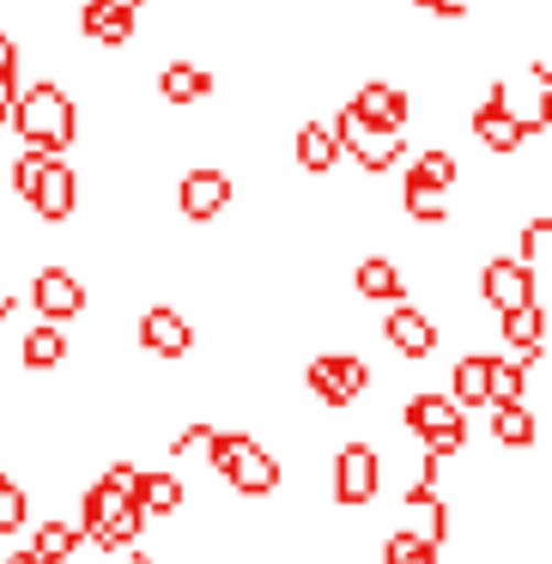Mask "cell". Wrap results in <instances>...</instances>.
Here are the masks:
<instances>
[{
  "instance_id": "1",
  "label": "cell",
  "mask_w": 552,
  "mask_h": 564,
  "mask_svg": "<svg viewBox=\"0 0 552 564\" xmlns=\"http://www.w3.org/2000/svg\"><path fill=\"white\" fill-rule=\"evenodd\" d=\"M13 122L31 147H50V152H67L74 147V98L62 86H31L25 98H13Z\"/></svg>"
},
{
  "instance_id": "2",
  "label": "cell",
  "mask_w": 552,
  "mask_h": 564,
  "mask_svg": "<svg viewBox=\"0 0 552 564\" xmlns=\"http://www.w3.org/2000/svg\"><path fill=\"white\" fill-rule=\"evenodd\" d=\"M140 503L128 498L122 486H110V479H98V486L86 491V534L98 540L104 552H116V546H134L140 540Z\"/></svg>"
},
{
  "instance_id": "3",
  "label": "cell",
  "mask_w": 552,
  "mask_h": 564,
  "mask_svg": "<svg viewBox=\"0 0 552 564\" xmlns=\"http://www.w3.org/2000/svg\"><path fill=\"white\" fill-rule=\"evenodd\" d=\"M467 406H455L450 394H413L407 401V425L425 437V455H437V462H450L455 449L467 443Z\"/></svg>"
},
{
  "instance_id": "4",
  "label": "cell",
  "mask_w": 552,
  "mask_h": 564,
  "mask_svg": "<svg viewBox=\"0 0 552 564\" xmlns=\"http://www.w3.org/2000/svg\"><path fill=\"white\" fill-rule=\"evenodd\" d=\"M334 140H340V152H353L365 171H394V159H407L401 128H377V122H365V116H353V110H340Z\"/></svg>"
},
{
  "instance_id": "5",
  "label": "cell",
  "mask_w": 552,
  "mask_h": 564,
  "mask_svg": "<svg viewBox=\"0 0 552 564\" xmlns=\"http://www.w3.org/2000/svg\"><path fill=\"white\" fill-rule=\"evenodd\" d=\"M474 134H479V147H491L498 159H510L528 134H546V122H540V116H528V122H522V116L504 110V79H498V86L486 91V104L474 110Z\"/></svg>"
},
{
  "instance_id": "6",
  "label": "cell",
  "mask_w": 552,
  "mask_h": 564,
  "mask_svg": "<svg viewBox=\"0 0 552 564\" xmlns=\"http://www.w3.org/2000/svg\"><path fill=\"white\" fill-rule=\"evenodd\" d=\"M304 382L316 389V401H322V406H353L358 394H365L370 370L358 365L353 352H322V358H310Z\"/></svg>"
},
{
  "instance_id": "7",
  "label": "cell",
  "mask_w": 552,
  "mask_h": 564,
  "mask_svg": "<svg viewBox=\"0 0 552 564\" xmlns=\"http://www.w3.org/2000/svg\"><path fill=\"white\" fill-rule=\"evenodd\" d=\"M377 449L370 443H346L340 455H334V498L340 503H370L377 498Z\"/></svg>"
},
{
  "instance_id": "8",
  "label": "cell",
  "mask_w": 552,
  "mask_h": 564,
  "mask_svg": "<svg viewBox=\"0 0 552 564\" xmlns=\"http://www.w3.org/2000/svg\"><path fill=\"white\" fill-rule=\"evenodd\" d=\"M176 207H183V219H195V225L219 219V213L231 207V176L225 171H188L183 188H176Z\"/></svg>"
},
{
  "instance_id": "9",
  "label": "cell",
  "mask_w": 552,
  "mask_h": 564,
  "mask_svg": "<svg viewBox=\"0 0 552 564\" xmlns=\"http://www.w3.org/2000/svg\"><path fill=\"white\" fill-rule=\"evenodd\" d=\"M407 510H413V522H419V540H431V546L450 540V510H443V498H437V455H425V474L407 491Z\"/></svg>"
},
{
  "instance_id": "10",
  "label": "cell",
  "mask_w": 552,
  "mask_h": 564,
  "mask_svg": "<svg viewBox=\"0 0 552 564\" xmlns=\"http://www.w3.org/2000/svg\"><path fill=\"white\" fill-rule=\"evenodd\" d=\"M504 316V340L516 346V358L522 365H540L546 358V310L528 297V304H510V310H498Z\"/></svg>"
},
{
  "instance_id": "11",
  "label": "cell",
  "mask_w": 552,
  "mask_h": 564,
  "mask_svg": "<svg viewBox=\"0 0 552 564\" xmlns=\"http://www.w3.org/2000/svg\"><path fill=\"white\" fill-rule=\"evenodd\" d=\"M31 304H37L50 322H67V316L86 310V285H79L74 273H62V268H43L37 280H31Z\"/></svg>"
},
{
  "instance_id": "12",
  "label": "cell",
  "mask_w": 552,
  "mask_h": 564,
  "mask_svg": "<svg viewBox=\"0 0 552 564\" xmlns=\"http://www.w3.org/2000/svg\"><path fill=\"white\" fill-rule=\"evenodd\" d=\"M140 346L159 352V358H183L188 346H195V328H188L171 304H152L147 316H140Z\"/></svg>"
},
{
  "instance_id": "13",
  "label": "cell",
  "mask_w": 552,
  "mask_h": 564,
  "mask_svg": "<svg viewBox=\"0 0 552 564\" xmlns=\"http://www.w3.org/2000/svg\"><path fill=\"white\" fill-rule=\"evenodd\" d=\"M382 334H389V346H394L401 358H431V352H437V328H431V322L419 316L407 297H401V304H389V322H382Z\"/></svg>"
},
{
  "instance_id": "14",
  "label": "cell",
  "mask_w": 552,
  "mask_h": 564,
  "mask_svg": "<svg viewBox=\"0 0 552 564\" xmlns=\"http://www.w3.org/2000/svg\"><path fill=\"white\" fill-rule=\"evenodd\" d=\"M479 292H486L491 310L528 304V297H534V268H528V261H486V273H479Z\"/></svg>"
},
{
  "instance_id": "15",
  "label": "cell",
  "mask_w": 552,
  "mask_h": 564,
  "mask_svg": "<svg viewBox=\"0 0 552 564\" xmlns=\"http://www.w3.org/2000/svg\"><path fill=\"white\" fill-rule=\"evenodd\" d=\"M134 13H140V0H86V13H79V25H86L91 43H128L134 37Z\"/></svg>"
},
{
  "instance_id": "16",
  "label": "cell",
  "mask_w": 552,
  "mask_h": 564,
  "mask_svg": "<svg viewBox=\"0 0 552 564\" xmlns=\"http://www.w3.org/2000/svg\"><path fill=\"white\" fill-rule=\"evenodd\" d=\"M225 474H231V486L243 491V498H268V491H280V462H273V455L261 449L256 437L237 449V462L225 467Z\"/></svg>"
},
{
  "instance_id": "17",
  "label": "cell",
  "mask_w": 552,
  "mask_h": 564,
  "mask_svg": "<svg viewBox=\"0 0 552 564\" xmlns=\"http://www.w3.org/2000/svg\"><path fill=\"white\" fill-rule=\"evenodd\" d=\"M74 195H79V183H74V171L62 164V152H55V159L43 164L37 188H31V207H37L43 219H67V213H74Z\"/></svg>"
},
{
  "instance_id": "18",
  "label": "cell",
  "mask_w": 552,
  "mask_h": 564,
  "mask_svg": "<svg viewBox=\"0 0 552 564\" xmlns=\"http://www.w3.org/2000/svg\"><path fill=\"white\" fill-rule=\"evenodd\" d=\"M353 116H365V122H377V128H407V91H394V86H358V98L346 104Z\"/></svg>"
},
{
  "instance_id": "19",
  "label": "cell",
  "mask_w": 552,
  "mask_h": 564,
  "mask_svg": "<svg viewBox=\"0 0 552 564\" xmlns=\"http://www.w3.org/2000/svg\"><path fill=\"white\" fill-rule=\"evenodd\" d=\"M159 91H164V104H176V110H183V104H201V98H213V74L201 62H171L159 74Z\"/></svg>"
},
{
  "instance_id": "20",
  "label": "cell",
  "mask_w": 552,
  "mask_h": 564,
  "mask_svg": "<svg viewBox=\"0 0 552 564\" xmlns=\"http://www.w3.org/2000/svg\"><path fill=\"white\" fill-rule=\"evenodd\" d=\"M353 285H358V297H370V304H401V297H407L401 268H394V261H382V256H365V261H358Z\"/></svg>"
},
{
  "instance_id": "21",
  "label": "cell",
  "mask_w": 552,
  "mask_h": 564,
  "mask_svg": "<svg viewBox=\"0 0 552 564\" xmlns=\"http://www.w3.org/2000/svg\"><path fill=\"white\" fill-rule=\"evenodd\" d=\"M450 401L455 406H486L491 401V352H467L462 365H455Z\"/></svg>"
},
{
  "instance_id": "22",
  "label": "cell",
  "mask_w": 552,
  "mask_h": 564,
  "mask_svg": "<svg viewBox=\"0 0 552 564\" xmlns=\"http://www.w3.org/2000/svg\"><path fill=\"white\" fill-rule=\"evenodd\" d=\"M534 413H528L522 401H491V437L504 443V449H528L534 443Z\"/></svg>"
},
{
  "instance_id": "23",
  "label": "cell",
  "mask_w": 552,
  "mask_h": 564,
  "mask_svg": "<svg viewBox=\"0 0 552 564\" xmlns=\"http://www.w3.org/2000/svg\"><path fill=\"white\" fill-rule=\"evenodd\" d=\"M134 503H140V516H171L176 503H183V479L176 474H140L134 479Z\"/></svg>"
},
{
  "instance_id": "24",
  "label": "cell",
  "mask_w": 552,
  "mask_h": 564,
  "mask_svg": "<svg viewBox=\"0 0 552 564\" xmlns=\"http://www.w3.org/2000/svg\"><path fill=\"white\" fill-rule=\"evenodd\" d=\"M334 159H340V140H334V128H322V122H304V128H297V164H304V171H334Z\"/></svg>"
},
{
  "instance_id": "25",
  "label": "cell",
  "mask_w": 552,
  "mask_h": 564,
  "mask_svg": "<svg viewBox=\"0 0 552 564\" xmlns=\"http://www.w3.org/2000/svg\"><path fill=\"white\" fill-rule=\"evenodd\" d=\"M67 358V334H62V322H43V328H31L25 334V365L31 370H55Z\"/></svg>"
},
{
  "instance_id": "26",
  "label": "cell",
  "mask_w": 552,
  "mask_h": 564,
  "mask_svg": "<svg viewBox=\"0 0 552 564\" xmlns=\"http://www.w3.org/2000/svg\"><path fill=\"white\" fill-rule=\"evenodd\" d=\"M407 213H413L419 225H443L450 219V188H431V183H419V176H407Z\"/></svg>"
},
{
  "instance_id": "27",
  "label": "cell",
  "mask_w": 552,
  "mask_h": 564,
  "mask_svg": "<svg viewBox=\"0 0 552 564\" xmlns=\"http://www.w3.org/2000/svg\"><path fill=\"white\" fill-rule=\"evenodd\" d=\"M522 394H528V365L491 352V401H522Z\"/></svg>"
},
{
  "instance_id": "28",
  "label": "cell",
  "mask_w": 552,
  "mask_h": 564,
  "mask_svg": "<svg viewBox=\"0 0 552 564\" xmlns=\"http://www.w3.org/2000/svg\"><path fill=\"white\" fill-rule=\"evenodd\" d=\"M74 546H79V528H67V522H43V528H37V540H31V558H74Z\"/></svg>"
},
{
  "instance_id": "29",
  "label": "cell",
  "mask_w": 552,
  "mask_h": 564,
  "mask_svg": "<svg viewBox=\"0 0 552 564\" xmlns=\"http://www.w3.org/2000/svg\"><path fill=\"white\" fill-rule=\"evenodd\" d=\"M382 564H437V546H431V540H419L413 528H401V534L382 546Z\"/></svg>"
},
{
  "instance_id": "30",
  "label": "cell",
  "mask_w": 552,
  "mask_h": 564,
  "mask_svg": "<svg viewBox=\"0 0 552 564\" xmlns=\"http://www.w3.org/2000/svg\"><path fill=\"white\" fill-rule=\"evenodd\" d=\"M50 159H55V152L50 147H31V140H25V152L13 159V188L25 200H31V188H37V176H43V164H50Z\"/></svg>"
},
{
  "instance_id": "31",
  "label": "cell",
  "mask_w": 552,
  "mask_h": 564,
  "mask_svg": "<svg viewBox=\"0 0 552 564\" xmlns=\"http://www.w3.org/2000/svg\"><path fill=\"white\" fill-rule=\"evenodd\" d=\"M413 176H419V183H431V188H455V159H450V152H425V159L413 164Z\"/></svg>"
},
{
  "instance_id": "32",
  "label": "cell",
  "mask_w": 552,
  "mask_h": 564,
  "mask_svg": "<svg viewBox=\"0 0 552 564\" xmlns=\"http://www.w3.org/2000/svg\"><path fill=\"white\" fill-rule=\"evenodd\" d=\"M25 510H31V503H25V491H19L13 479L0 474V534H13V528L25 522Z\"/></svg>"
},
{
  "instance_id": "33",
  "label": "cell",
  "mask_w": 552,
  "mask_h": 564,
  "mask_svg": "<svg viewBox=\"0 0 552 564\" xmlns=\"http://www.w3.org/2000/svg\"><path fill=\"white\" fill-rule=\"evenodd\" d=\"M546 256H552V225H546V219H534V225L522 231V256H516V261H528V268H540Z\"/></svg>"
},
{
  "instance_id": "34",
  "label": "cell",
  "mask_w": 552,
  "mask_h": 564,
  "mask_svg": "<svg viewBox=\"0 0 552 564\" xmlns=\"http://www.w3.org/2000/svg\"><path fill=\"white\" fill-rule=\"evenodd\" d=\"M207 437H213V425H188L183 437H176V455H201V449H207Z\"/></svg>"
},
{
  "instance_id": "35",
  "label": "cell",
  "mask_w": 552,
  "mask_h": 564,
  "mask_svg": "<svg viewBox=\"0 0 552 564\" xmlns=\"http://www.w3.org/2000/svg\"><path fill=\"white\" fill-rule=\"evenodd\" d=\"M13 74H19V62H0V122L13 116Z\"/></svg>"
},
{
  "instance_id": "36",
  "label": "cell",
  "mask_w": 552,
  "mask_h": 564,
  "mask_svg": "<svg viewBox=\"0 0 552 564\" xmlns=\"http://www.w3.org/2000/svg\"><path fill=\"white\" fill-rule=\"evenodd\" d=\"M425 13H437V19H462V13H467V0H431Z\"/></svg>"
},
{
  "instance_id": "37",
  "label": "cell",
  "mask_w": 552,
  "mask_h": 564,
  "mask_svg": "<svg viewBox=\"0 0 552 564\" xmlns=\"http://www.w3.org/2000/svg\"><path fill=\"white\" fill-rule=\"evenodd\" d=\"M7 564H67V558H31V546H25V552H13Z\"/></svg>"
},
{
  "instance_id": "38",
  "label": "cell",
  "mask_w": 552,
  "mask_h": 564,
  "mask_svg": "<svg viewBox=\"0 0 552 564\" xmlns=\"http://www.w3.org/2000/svg\"><path fill=\"white\" fill-rule=\"evenodd\" d=\"M0 62H19V50H13V37L0 31Z\"/></svg>"
},
{
  "instance_id": "39",
  "label": "cell",
  "mask_w": 552,
  "mask_h": 564,
  "mask_svg": "<svg viewBox=\"0 0 552 564\" xmlns=\"http://www.w3.org/2000/svg\"><path fill=\"white\" fill-rule=\"evenodd\" d=\"M7 310H13V304H0V316H7Z\"/></svg>"
},
{
  "instance_id": "40",
  "label": "cell",
  "mask_w": 552,
  "mask_h": 564,
  "mask_svg": "<svg viewBox=\"0 0 552 564\" xmlns=\"http://www.w3.org/2000/svg\"><path fill=\"white\" fill-rule=\"evenodd\" d=\"M413 7H431V0H413Z\"/></svg>"
},
{
  "instance_id": "41",
  "label": "cell",
  "mask_w": 552,
  "mask_h": 564,
  "mask_svg": "<svg viewBox=\"0 0 552 564\" xmlns=\"http://www.w3.org/2000/svg\"><path fill=\"white\" fill-rule=\"evenodd\" d=\"M140 564H147V558H140Z\"/></svg>"
}]
</instances>
